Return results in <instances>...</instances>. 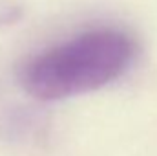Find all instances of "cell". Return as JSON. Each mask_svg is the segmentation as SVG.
<instances>
[{
    "instance_id": "6da1fadb",
    "label": "cell",
    "mask_w": 157,
    "mask_h": 156,
    "mask_svg": "<svg viewBox=\"0 0 157 156\" xmlns=\"http://www.w3.org/2000/svg\"><path fill=\"white\" fill-rule=\"evenodd\" d=\"M133 53L132 39L121 31H88L35 57L22 72V84L40 101L80 96L117 79Z\"/></svg>"
}]
</instances>
